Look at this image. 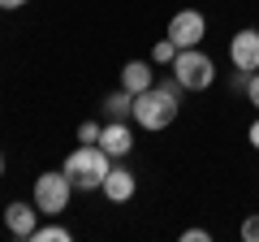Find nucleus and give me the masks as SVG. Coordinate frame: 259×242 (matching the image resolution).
<instances>
[{
	"instance_id": "f3484780",
	"label": "nucleus",
	"mask_w": 259,
	"mask_h": 242,
	"mask_svg": "<svg viewBox=\"0 0 259 242\" xmlns=\"http://www.w3.org/2000/svg\"><path fill=\"white\" fill-rule=\"evenodd\" d=\"M207 238H212L207 229H186V233H182V242H207Z\"/></svg>"
},
{
	"instance_id": "f8f14e48",
	"label": "nucleus",
	"mask_w": 259,
	"mask_h": 242,
	"mask_svg": "<svg viewBox=\"0 0 259 242\" xmlns=\"http://www.w3.org/2000/svg\"><path fill=\"white\" fill-rule=\"evenodd\" d=\"M177 52H182V48H177L173 39L164 35V39H160L156 48H151V65H173V56H177Z\"/></svg>"
},
{
	"instance_id": "2eb2a0df",
	"label": "nucleus",
	"mask_w": 259,
	"mask_h": 242,
	"mask_svg": "<svg viewBox=\"0 0 259 242\" xmlns=\"http://www.w3.org/2000/svg\"><path fill=\"white\" fill-rule=\"evenodd\" d=\"M100 130H104V126H95V121H82V126H78V139H82V143H100Z\"/></svg>"
},
{
	"instance_id": "6ab92c4d",
	"label": "nucleus",
	"mask_w": 259,
	"mask_h": 242,
	"mask_svg": "<svg viewBox=\"0 0 259 242\" xmlns=\"http://www.w3.org/2000/svg\"><path fill=\"white\" fill-rule=\"evenodd\" d=\"M22 5H26V0H0V9L9 13V9H22Z\"/></svg>"
},
{
	"instance_id": "f257e3e1",
	"label": "nucleus",
	"mask_w": 259,
	"mask_h": 242,
	"mask_svg": "<svg viewBox=\"0 0 259 242\" xmlns=\"http://www.w3.org/2000/svg\"><path fill=\"white\" fill-rule=\"evenodd\" d=\"M182 112V83H151L147 91L134 95V121H139L143 130H168Z\"/></svg>"
},
{
	"instance_id": "ddd939ff",
	"label": "nucleus",
	"mask_w": 259,
	"mask_h": 242,
	"mask_svg": "<svg viewBox=\"0 0 259 242\" xmlns=\"http://www.w3.org/2000/svg\"><path fill=\"white\" fill-rule=\"evenodd\" d=\"M30 242H69V229H65V225H39V229L30 233Z\"/></svg>"
},
{
	"instance_id": "aec40b11",
	"label": "nucleus",
	"mask_w": 259,
	"mask_h": 242,
	"mask_svg": "<svg viewBox=\"0 0 259 242\" xmlns=\"http://www.w3.org/2000/svg\"><path fill=\"white\" fill-rule=\"evenodd\" d=\"M0 177H5V156H0Z\"/></svg>"
},
{
	"instance_id": "39448f33",
	"label": "nucleus",
	"mask_w": 259,
	"mask_h": 242,
	"mask_svg": "<svg viewBox=\"0 0 259 242\" xmlns=\"http://www.w3.org/2000/svg\"><path fill=\"white\" fill-rule=\"evenodd\" d=\"M207 35V22L199 9H182L168 18V39H173L177 48H199V39Z\"/></svg>"
},
{
	"instance_id": "1a4fd4ad",
	"label": "nucleus",
	"mask_w": 259,
	"mask_h": 242,
	"mask_svg": "<svg viewBox=\"0 0 259 242\" xmlns=\"http://www.w3.org/2000/svg\"><path fill=\"white\" fill-rule=\"evenodd\" d=\"M100 147L108 151V156H130V147H134V134H130L125 121H108L100 130Z\"/></svg>"
},
{
	"instance_id": "9b49d317",
	"label": "nucleus",
	"mask_w": 259,
	"mask_h": 242,
	"mask_svg": "<svg viewBox=\"0 0 259 242\" xmlns=\"http://www.w3.org/2000/svg\"><path fill=\"white\" fill-rule=\"evenodd\" d=\"M104 112H108V121H125V117H134V95L121 87V91H112L108 100H104Z\"/></svg>"
},
{
	"instance_id": "20e7f679",
	"label": "nucleus",
	"mask_w": 259,
	"mask_h": 242,
	"mask_svg": "<svg viewBox=\"0 0 259 242\" xmlns=\"http://www.w3.org/2000/svg\"><path fill=\"white\" fill-rule=\"evenodd\" d=\"M69 195H74V182L65 177V169H61V173L35 177V208L44 216H61L65 208H69Z\"/></svg>"
},
{
	"instance_id": "f03ea898",
	"label": "nucleus",
	"mask_w": 259,
	"mask_h": 242,
	"mask_svg": "<svg viewBox=\"0 0 259 242\" xmlns=\"http://www.w3.org/2000/svg\"><path fill=\"white\" fill-rule=\"evenodd\" d=\"M108 169H112V156L100 143H82L78 151L65 156V177L74 182V190H104Z\"/></svg>"
},
{
	"instance_id": "0eeeda50",
	"label": "nucleus",
	"mask_w": 259,
	"mask_h": 242,
	"mask_svg": "<svg viewBox=\"0 0 259 242\" xmlns=\"http://www.w3.org/2000/svg\"><path fill=\"white\" fill-rule=\"evenodd\" d=\"M39 208H35V199H30V204H9L5 208V225H9V233L13 238H30V233L39 229Z\"/></svg>"
},
{
	"instance_id": "423d86ee",
	"label": "nucleus",
	"mask_w": 259,
	"mask_h": 242,
	"mask_svg": "<svg viewBox=\"0 0 259 242\" xmlns=\"http://www.w3.org/2000/svg\"><path fill=\"white\" fill-rule=\"evenodd\" d=\"M229 61L238 74H255L259 69V30H238V35L229 39Z\"/></svg>"
},
{
	"instance_id": "dca6fc26",
	"label": "nucleus",
	"mask_w": 259,
	"mask_h": 242,
	"mask_svg": "<svg viewBox=\"0 0 259 242\" xmlns=\"http://www.w3.org/2000/svg\"><path fill=\"white\" fill-rule=\"evenodd\" d=\"M242 91H246V95H250V104H255V108H259V69H255V74H250V83L242 87Z\"/></svg>"
},
{
	"instance_id": "a211bd4d",
	"label": "nucleus",
	"mask_w": 259,
	"mask_h": 242,
	"mask_svg": "<svg viewBox=\"0 0 259 242\" xmlns=\"http://www.w3.org/2000/svg\"><path fill=\"white\" fill-rule=\"evenodd\" d=\"M246 139H250V147H255V151H259V117H255V121H250V130H246Z\"/></svg>"
},
{
	"instance_id": "9d476101",
	"label": "nucleus",
	"mask_w": 259,
	"mask_h": 242,
	"mask_svg": "<svg viewBox=\"0 0 259 242\" xmlns=\"http://www.w3.org/2000/svg\"><path fill=\"white\" fill-rule=\"evenodd\" d=\"M151 83H156V74H151V65H147V61H125V69H121V87H125L130 95L147 91Z\"/></svg>"
},
{
	"instance_id": "6e6552de",
	"label": "nucleus",
	"mask_w": 259,
	"mask_h": 242,
	"mask_svg": "<svg viewBox=\"0 0 259 242\" xmlns=\"http://www.w3.org/2000/svg\"><path fill=\"white\" fill-rule=\"evenodd\" d=\"M134 190H139V182H134L130 169H108V177H104V195H108V204H130Z\"/></svg>"
},
{
	"instance_id": "4468645a",
	"label": "nucleus",
	"mask_w": 259,
	"mask_h": 242,
	"mask_svg": "<svg viewBox=\"0 0 259 242\" xmlns=\"http://www.w3.org/2000/svg\"><path fill=\"white\" fill-rule=\"evenodd\" d=\"M242 238H246V242H259V212H250L246 221H242Z\"/></svg>"
},
{
	"instance_id": "7ed1b4c3",
	"label": "nucleus",
	"mask_w": 259,
	"mask_h": 242,
	"mask_svg": "<svg viewBox=\"0 0 259 242\" xmlns=\"http://www.w3.org/2000/svg\"><path fill=\"white\" fill-rule=\"evenodd\" d=\"M173 78L182 83V91H207L216 83V61L199 48H182L173 56Z\"/></svg>"
}]
</instances>
